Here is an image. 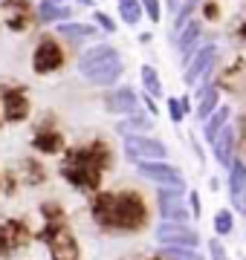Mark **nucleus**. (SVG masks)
<instances>
[{
  "label": "nucleus",
  "instance_id": "1",
  "mask_svg": "<svg viewBox=\"0 0 246 260\" xmlns=\"http://www.w3.org/2000/svg\"><path fill=\"white\" fill-rule=\"evenodd\" d=\"M90 217L107 234H136L151 223V205L136 188L96 191L90 197Z\"/></svg>",
  "mask_w": 246,
  "mask_h": 260
},
{
  "label": "nucleus",
  "instance_id": "2",
  "mask_svg": "<svg viewBox=\"0 0 246 260\" xmlns=\"http://www.w3.org/2000/svg\"><path fill=\"white\" fill-rule=\"evenodd\" d=\"M113 165V153L110 145L102 139H93L87 145H76V148H64V159L58 174L67 185H73L81 194L93 197L96 191H102V179Z\"/></svg>",
  "mask_w": 246,
  "mask_h": 260
},
{
  "label": "nucleus",
  "instance_id": "3",
  "mask_svg": "<svg viewBox=\"0 0 246 260\" xmlns=\"http://www.w3.org/2000/svg\"><path fill=\"white\" fill-rule=\"evenodd\" d=\"M35 240L44 243L49 251V260H81V246L73 229L67 225V220H55V223H44L35 232Z\"/></svg>",
  "mask_w": 246,
  "mask_h": 260
},
{
  "label": "nucleus",
  "instance_id": "4",
  "mask_svg": "<svg viewBox=\"0 0 246 260\" xmlns=\"http://www.w3.org/2000/svg\"><path fill=\"white\" fill-rule=\"evenodd\" d=\"M157 211L162 223H186L189 225V205L186 188H157Z\"/></svg>",
  "mask_w": 246,
  "mask_h": 260
},
{
  "label": "nucleus",
  "instance_id": "5",
  "mask_svg": "<svg viewBox=\"0 0 246 260\" xmlns=\"http://www.w3.org/2000/svg\"><path fill=\"white\" fill-rule=\"evenodd\" d=\"M136 174L148 182H153L157 188H186V177L180 174V168L160 159V162H133Z\"/></svg>",
  "mask_w": 246,
  "mask_h": 260
},
{
  "label": "nucleus",
  "instance_id": "6",
  "mask_svg": "<svg viewBox=\"0 0 246 260\" xmlns=\"http://www.w3.org/2000/svg\"><path fill=\"white\" fill-rule=\"evenodd\" d=\"M214 58H218V47L214 44H203V47L191 55V61L186 64V75H182V81L194 87L200 84L197 93H203L208 87V73H211V67H214Z\"/></svg>",
  "mask_w": 246,
  "mask_h": 260
},
{
  "label": "nucleus",
  "instance_id": "7",
  "mask_svg": "<svg viewBox=\"0 0 246 260\" xmlns=\"http://www.w3.org/2000/svg\"><path fill=\"white\" fill-rule=\"evenodd\" d=\"M32 240H35V232H32L23 220H18V217L0 220V249H3V257L18 254V251L26 249Z\"/></svg>",
  "mask_w": 246,
  "mask_h": 260
},
{
  "label": "nucleus",
  "instance_id": "8",
  "mask_svg": "<svg viewBox=\"0 0 246 260\" xmlns=\"http://www.w3.org/2000/svg\"><path fill=\"white\" fill-rule=\"evenodd\" d=\"M125 156L131 162H160L168 159V148L165 142L153 139V136H125Z\"/></svg>",
  "mask_w": 246,
  "mask_h": 260
},
{
  "label": "nucleus",
  "instance_id": "9",
  "mask_svg": "<svg viewBox=\"0 0 246 260\" xmlns=\"http://www.w3.org/2000/svg\"><path fill=\"white\" fill-rule=\"evenodd\" d=\"M64 67V49L52 35H44L38 41V47L32 52V70L38 75H49V73H58Z\"/></svg>",
  "mask_w": 246,
  "mask_h": 260
},
{
  "label": "nucleus",
  "instance_id": "10",
  "mask_svg": "<svg viewBox=\"0 0 246 260\" xmlns=\"http://www.w3.org/2000/svg\"><path fill=\"white\" fill-rule=\"evenodd\" d=\"M0 107H3V116H0L3 121H9V124L26 121L29 113H32L26 87H3V93H0Z\"/></svg>",
  "mask_w": 246,
  "mask_h": 260
},
{
  "label": "nucleus",
  "instance_id": "11",
  "mask_svg": "<svg viewBox=\"0 0 246 260\" xmlns=\"http://www.w3.org/2000/svg\"><path fill=\"white\" fill-rule=\"evenodd\" d=\"M153 237L160 246H180V249H197L200 246V234L186 223H162L153 229Z\"/></svg>",
  "mask_w": 246,
  "mask_h": 260
},
{
  "label": "nucleus",
  "instance_id": "12",
  "mask_svg": "<svg viewBox=\"0 0 246 260\" xmlns=\"http://www.w3.org/2000/svg\"><path fill=\"white\" fill-rule=\"evenodd\" d=\"M113 61H122L119 49L110 47V44H93V47L84 49L81 58H78V73H81V78H87V75H93L96 70L113 64Z\"/></svg>",
  "mask_w": 246,
  "mask_h": 260
},
{
  "label": "nucleus",
  "instance_id": "13",
  "mask_svg": "<svg viewBox=\"0 0 246 260\" xmlns=\"http://www.w3.org/2000/svg\"><path fill=\"white\" fill-rule=\"evenodd\" d=\"M32 148L38 150V153H44V156H58V153H64V148H67L64 133L44 121V124H38L35 133H32Z\"/></svg>",
  "mask_w": 246,
  "mask_h": 260
},
{
  "label": "nucleus",
  "instance_id": "14",
  "mask_svg": "<svg viewBox=\"0 0 246 260\" xmlns=\"http://www.w3.org/2000/svg\"><path fill=\"white\" fill-rule=\"evenodd\" d=\"M104 110L113 113V116H131L139 113V95L133 93L131 87H116L110 93H104Z\"/></svg>",
  "mask_w": 246,
  "mask_h": 260
},
{
  "label": "nucleus",
  "instance_id": "15",
  "mask_svg": "<svg viewBox=\"0 0 246 260\" xmlns=\"http://www.w3.org/2000/svg\"><path fill=\"white\" fill-rule=\"evenodd\" d=\"M229 200L235 211H246V165L237 156L229 162Z\"/></svg>",
  "mask_w": 246,
  "mask_h": 260
},
{
  "label": "nucleus",
  "instance_id": "16",
  "mask_svg": "<svg viewBox=\"0 0 246 260\" xmlns=\"http://www.w3.org/2000/svg\"><path fill=\"white\" fill-rule=\"evenodd\" d=\"M153 130V116L148 113H131V116H122V121H116V133L119 136H148Z\"/></svg>",
  "mask_w": 246,
  "mask_h": 260
},
{
  "label": "nucleus",
  "instance_id": "17",
  "mask_svg": "<svg viewBox=\"0 0 246 260\" xmlns=\"http://www.w3.org/2000/svg\"><path fill=\"white\" fill-rule=\"evenodd\" d=\"M200 23L197 20H189L186 26L177 32V47H180V55H182V64H189L191 55L197 52V44H200Z\"/></svg>",
  "mask_w": 246,
  "mask_h": 260
},
{
  "label": "nucleus",
  "instance_id": "18",
  "mask_svg": "<svg viewBox=\"0 0 246 260\" xmlns=\"http://www.w3.org/2000/svg\"><path fill=\"white\" fill-rule=\"evenodd\" d=\"M211 148H214V159H218L223 168H229V162H232V150H235V127L226 124V127L218 133V139L211 142Z\"/></svg>",
  "mask_w": 246,
  "mask_h": 260
},
{
  "label": "nucleus",
  "instance_id": "19",
  "mask_svg": "<svg viewBox=\"0 0 246 260\" xmlns=\"http://www.w3.org/2000/svg\"><path fill=\"white\" fill-rule=\"evenodd\" d=\"M35 15H38L41 23H64V20H70L73 9H70L67 3H52V0H41L38 9H35Z\"/></svg>",
  "mask_w": 246,
  "mask_h": 260
},
{
  "label": "nucleus",
  "instance_id": "20",
  "mask_svg": "<svg viewBox=\"0 0 246 260\" xmlns=\"http://www.w3.org/2000/svg\"><path fill=\"white\" fill-rule=\"evenodd\" d=\"M58 38H67V41H87V38H96L99 29L93 23H76V20H64L55 26Z\"/></svg>",
  "mask_w": 246,
  "mask_h": 260
},
{
  "label": "nucleus",
  "instance_id": "21",
  "mask_svg": "<svg viewBox=\"0 0 246 260\" xmlns=\"http://www.w3.org/2000/svg\"><path fill=\"white\" fill-rule=\"evenodd\" d=\"M229 116H232V110L220 104L218 110H214V113H211V116H208L206 121H203V139H206L208 145H211V142L218 139V133H220V130H223V127L229 124Z\"/></svg>",
  "mask_w": 246,
  "mask_h": 260
},
{
  "label": "nucleus",
  "instance_id": "22",
  "mask_svg": "<svg viewBox=\"0 0 246 260\" xmlns=\"http://www.w3.org/2000/svg\"><path fill=\"white\" fill-rule=\"evenodd\" d=\"M122 73H125V64L122 61H113V64L96 70L93 75H87V81L93 84V87H110V84H116L119 78H122Z\"/></svg>",
  "mask_w": 246,
  "mask_h": 260
},
{
  "label": "nucleus",
  "instance_id": "23",
  "mask_svg": "<svg viewBox=\"0 0 246 260\" xmlns=\"http://www.w3.org/2000/svg\"><path fill=\"white\" fill-rule=\"evenodd\" d=\"M220 107V90L218 87H206L203 93H200V104H197V119L206 121L211 113Z\"/></svg>",
  "mask_w": 246,
  "mask_h": 260
},
{
  "label": "nucleus",
  "instance_id": "24",
  "mask_svg": "<svg viewBox=\"0 0 246 260\" xmlns=\"http://www.w3.org/2000/svg\"><path fill=\"white\" fill-rule=\"evenodd\" d=\"M139 78H142L145 93L151 95V99H160V95H162V81H160V75H157V70H153L151 64H142V70H139Z\"/></svg>",
  "mask_w": 246,
  "mask_h": 260
},
{
  "label": "nucleus",
  "instance_id": "25",
  "mask_svg": "<svg viewBox=\"0 0 246 260\" xmlns=\"http://www.w3.org/2000/svg\"><path fill=\"white\" fill-rule=\"evenodd\" d=\"M20 174H23V185H41V182L47 179V171H44V165H41V162H32V159H23Z\"/></svg>",
  "mask_w": 246,
  "mask_h": 260
},
{
  "label": "nucleus",
  "instance_id": "26",
  "mask_svg": "<svg viewBox=\"0 0 246 260\" xmlns=\"http://www.w3.org/2000/svg\"><path fill=\"white\" fill-rule=\"evenodd\" d=\"M157 257L162 260H203L197 249H180V246H162Z\"/></svg>",
  "mask_w": 246,
  "mask_h": 260
},
{
  "label": "nucleus",
  "instance_id": "27",
  "mask_svg": "<svg viewBox=\"0 0 246 260\" xmlns=\"http://www.w3.org/2000/svg\"><path fill=\"white\" fill-rule=\"evenodd\" d=\"M119 18H122L128 26H136V23L142 20V6H139V0H122V3H119Z\"/></svg>",
  "mask_w": 246,
  "mask_h": 260
},
{
  "label": "nucleus",
  "instance_id": "28",
  "mask_svg": "<svg viewBox=\"0 0 246 260\" xmlns=\"http://www.w3.org/2000/svg\"><path fill=\"white\" fill-rule=\"evenodd\" d=\"M235 232V214L229 211V208H220L214 214V234L218 237H226V234Z\"/></svg>",
  "mask_w": 246,
  "mask_h": 260
},
{
  "label": "nucleus",
  "instance_id": "29",
  "mask_svg": "<svg viewBox=\"0 0 246 260\" xmlns=\"http://www.w3.org/2000/svg\"><path fill=\"white\" fill-rule=\"evenodd\" d=\"M197 3L200 0H182L180 3V9L174 12V15H177V18H174V35H177V32L191 20V15H194V9H197Z\"/></svg>",
  "mask_w": 246,
  "mask_h": 260
},
{
  "label": "nucleus",
  "instance_id": "30",
  "mask_svg": "<svg viewBox=\"0 0 246 260\" xmlns=\"http://www.w3.org/2000/svg\"><path fill=\"white\" fill-rule=\"evenodd\" d=\"M38 211H41V217H44V223H55V220H64V208H61L55 200H44Z\"/></svg>",
  "mask_w": 246,
  "mask_h": 260
},
{
  "label": "nucleus",
  "instance_id": "31",
  "mask_svg": "<svg viewBox=\"0 0 246 260\" xmlns=\"http://www.w3.org/2000/svg\"><path fill=\"white\" fill-rule=\"evenodd\" d=\"M139 6H142V15L151 23H160L162 20V6H160V0H139Z\"/></svg>",
  "mask_w": 246,
  "mask_h": 260
},
{
  "label": "nucleus",
  "instance_id": "32",
  "mask_svg": "<svg viewBox=\"0 0 246 260\" xmlns=\"http://www.w3.org/2000/svg\"><path fill=\"white\" fill-rule=\"evenodd\" d=\"M165 104H168V116H171V121L174 124H180L182 119H186V113H182V104H180V99H165Z\"/></svg>",
  "mask_w": 246,
  "mask_h": 260
},
{
  "label": "nucleus",
  "instance_id": "33",
  "mask_svg": "<svg viewBox=\"0 0 246 260\" xmlns=\"http://www.w3.org/2000/svg\"><path fill=\"white\" fill-rule=\"evenodd\" d=\"M93 26L96 29H104V32H116V20L110 15H104V12H93Z\"/></svg>",
  "mask_w": 246,
  "mask_h": 260
},
{
  "label": "nucleus",
  "instance_id": "34",
  "mask_svg": "<svg viewBox=\"0 0 246 260\" xmlns=\"http://www.w3.org/2000/svg\"><path fill=\"white\" fill-rule=\"evenodd\" d=\"M208 254H211V260H229L226 257V249H223V243H220L218 237H211V240H208Z\"/></svg>",
  "mask_w": 246,
  "mask_h": 260
},
{
  "label": "nucleus",
  "instance_id": "35",
  "mask_svg": "<svg viewBox=\"0 0 246 260\" xmlns=\"http://www.w3.org/2000/svg\"><path fill=\"white\" fill-rule=\"evenodd\" d=\"M186 200H189V214H191V217H200V211H203V205H200L197 191H186Z\"/></svg>",
  "mask_w": 246,
  "mask_h": 260
},
{
  "label": "nucleus",
  "instance_id": "36",
  "mask_svg": "<svg viewBox=\"0 0 246 260\" xmlns=\"http://www.w3.org/2000/svg\"><path fill=\"white\" fill-rule=\"evenodd\" d=\"M139 99H142V104L148 107V116H157V113H160V107H157V102H153V99H151L148 93H142Z\"/></svg>",
  "mask_w": 246,
  "mask_h": 260
},
{
  "label": "nucleus",
  "instance_id": "37",
  "mask_svg": "<svg viewBox=\"0 0 246 260\" xmlns=\"http://www.w3.org/2000/svg\"><path fill=\"white\" fill-rule=\"evenodd\" d=\"M203 15H206L208 20H218V3H206V9H203Z\"/></svg>",
  "mask_w": 246,
  "mask_h": 260
},
{
  "label": "nucleus",
  "instance_id": "38",
  "mask_svg": "<svg viewBox=\"0 0 246 260\" xmlns=\"http://www.w3.org/2000/svg\"><path fill=\"white\" fill-rule=\"evenodd\" d=\"M180 3H182V0H168V9L177 12V9H180Z\"/></svg>",
  "mask_w": 246,
  "mask_h": 260
},
{
  "label": "nucleus",
  "instance_id": "39",
  "mask_svg": "<svg viewBox=\"0 0 246 260\" xmlns=\"http://www.w3.org/2000/svg\"><path fill=\"white\" fill-rule=\"evenodd\" d=\"M237 35H240V38H246V20L240 23V29H237Z\"/></svg>",
  "mask_w": 246,
  "mask_h": 260
},
{
  "label": "nucleus",
  "instance_id": "40",
  "mask_svg": "<svg viewBox=\"0 0 246 260\" xmlns=\"http://www.w3.org/2000/svg\"><path fill=\"white\" fill-rule=\"evenodd\" d=\"M78 3H81V6H93V0H78Z\"/></svg>",
  "mask_w": 246,
  "mask_h": 260
},
{
  "label": "nucleus",
  "instance_id": "41",
  "mask_svg": "<svg viewBox=\"0 0 246 260\" xmlns=\"http://www.w3.org/2000/svg\"><path fill=\"white\" fill-rule=\"evenodd\" d=\"M52 3H67V0H52Z\"/></svg>",
  "mask_w": 246,
  "mask_h": 260
},
{
  "label": "nucleus",
  "instance_id": "42",
  "mask_svg": "<svg viewBox=\"0 0 246 260\" xmlns=\"http://www.w3.org/2000/svg\"><path fill=\"white\" fill-rule=\"evenodd\" d=\"M148 260H162V257H148Z\"/></svg>",
  "mask_w": 246,
  "mask_h": 260
},
{
  "label": "nucleus",
  "instance_id": "43",
  "mask_svg": "<svg viewBox=\"0 0 246 260\" xmlns=\"http://www.w3.org/2000/svg\"><path fill=\"white\" fill-rule=\"evenodd\" d=\"M0 260H3V249H0Z\"/></svg>",
  "mask_w": 246,
  "mask_h": 260
},
{
  "label": "nucleus",
  "instance_id": "44",
  "mask_svg": "<svg viewBox=\"0 0 246 260\" xmlns=\"http://www.w3.org/2000/svg\"><path fill=\"white\" fill-rule=\"evenodd\" d=\"M0 185H3V177H0Z\"/></svg>",
  "mask_w": 246,
  "mask_h": 260
},
{
  "label": "nucleus",
  "instance_id": "45",
  "mask_svg": "<svg viewBox=\"0 0 246 260\" xmlns=\"http://www.w3.org/2000/svg\"><path fill=\"white\" fill-rule=\"evenodd\" d=\"M0 124H3V119H0Z\"/></svg>",
  "mask_w": 246,
  "mask_h": 260
},
{
  "label": "nucleus",
  "instance_id": "46",
  "mask_svg": "<svg viewBox=\"0 0 246 260\" xmlns=\"http://www.w3.org/2000/svg\"><path fill=\"white\" fill-rule=\"evenodd\" d=\"M119 3H122V0H119Z\"/></svg>",
  "mask_w": 246,
  "mask_h": 260
},
{
  "label": "nucleus",
  "instance_id": "47",
  "mask_svg": "<svg viewBox=\"0 0 246 260\" xmlns=\"http://www.w3.org/2000/svg\"><path fill=\"white\" fill-rule=\"evenodd\" d=\"M243 260H246V257H243Z\"/></svg>",
  "mask_w": 246,
  "mask_h": 260
}]
</instances>
